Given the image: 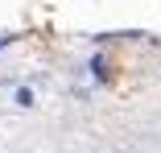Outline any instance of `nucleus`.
I'll list each match as a JSON object with an SVG mask.
<instances>
[{
    "label": "nucleus",
    "mask_w": 161,
    "mask_h": 153,
    "mask_svg": "<svg viewBox=\"0 0 161 153\" xmlns=\"http://www.w3.org/2000/svg\"><path fill=\"white\" fill-rule=\"evenodd\" d=\"M13 99H17V108H33V91H29V87H21Z\"/></svg>",
    "instance_id": "obj_1"
},
{
    "label": "nucleus",
    "mask_w": 161,
    "mask_h": 153,
    "mask_svg": "<svg viewBox=\"0 0 161 153\" xmlns=\"http://www.w3.org/2000/svg\"><path fill=\"white\" fill-rule=\"evenodd\" d=\"M91 71H95V79H99V83L108 79V62H103V58H91Z\"/></svg>",
    "instance_id": "obj_2"
}]
</instances>
